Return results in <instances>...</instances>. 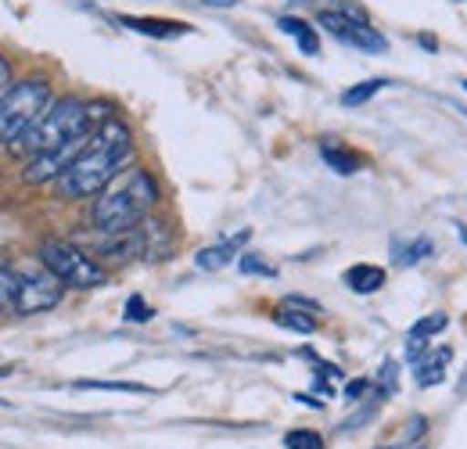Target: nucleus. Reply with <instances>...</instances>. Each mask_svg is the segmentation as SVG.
Returning <instances> with one entry per match:
<instances>
[{"label":"nucleus","mask_w":467,"mask_h":449,"mask_svg":"<svg viewBox=\"0 0 467 449\" xmlns=\"http://www.w3.org/2000/svg\"><path fill=\"white\" fill-rule=\"evenodd\" d=\"M130 155H133V133H130V126L119 122V119L101 122L90 133V141L79 151V159L55 180V194L65 198V202L98 198L119 172L126 169Z\"/></svg>","instance_id":"f257e3e1"},{"label":"nucleus","mask_w":467,"mask_h":449,"mask_svg":"<svg viewBox=\"0 0 467 449\" xmlns=\"http://www.w3.org/2000/svg\"><path fill=\"white\" fill-rule=\"evenodd\" d=\"M159 202V180L148 169L133 166L122 169L116 180L94 198L90 209V224L101 234H119V230H133L148 220V213Z\"/></svg>","instance_id":"f03ea898"},{"label":"nucleus","mask_w":467,"mask_h":449,"mask_svg":"<svg viewBox=\"0 0 467 449\" xmlns=\"http://www.w3.org/2000/svg\"><path fill=\"white\" fill-rule=\"evenodd\" d=\"M87 133H94L87 101H79V98H61V101H55L47 112L40 115V122L15 144V151H22L26 159H33V155L55 151V148L76 141V137H87Z\"/></svg>","instance_id":"7ed1b4c3"},{"label":"nucleus","mask_w":467,"mask_h":449,"mask_svg":"<svg viewBox=\"0 0 467 449\" xmlns=\"http://www.w3.org/2000/svg\"><path fill=\"white\" fill-rule=\"evenodd\" d=\"M51 105H55V98H51V87L44 79L11 83V90L0 101V148H15Z\"/></svg>","instance_id":"20e7f679"},{"label":"nucleus","mask_w":467,"mask_h":449,"mask_svg":"<svg viewBox=\"0 0 467 449\" xmlns=\"http://www.w3.org/2000/svg\"><path fill=\"white\" fill-rule=\"evenodd\" d=\"M40 263H44V270H51L65 287L87 291V287H101V284L109 281L105 266H101L98 259H90L79 245H68V241H44V245H40Z\"/></svg>","instance_id":"39448f33"},{"label":"nucleus","mask_w":467,"mask_h":449,"mask_svg":"<svg viewBox=\"0 0 467 449\" xmlns=\"http://www.w3.org/2000/svg\"><path fill=\"white\" fill-rule=\"evenodd\" d=\"M317 22H320V29H327L335 40L349 44L356 51H367V55H385V51H389V40H385V37L367 22V15L356 11L352 4H342L338 11H335V7L320 11Z\"/></svg>","instance_id":"423d86ee"},{"label":"nucleus","mask_w":467,"mask_h":449,"mask_svg":"<svg viewBox=\"0 0 467 449\" xmlns=\"http://www.w3.org/2000/svg\"><path fill=\"white\" fill-rule=\"evenodd\" d=\"M65 295V284L51 274V270H36V274H22L18 284V298H15V309L22 317L29 313H44V309H55Z\"/></svg>","instance_id":"0eeeda50"},{"label":"nucleus","mask_w":467,"mask_h":449,"mask_svg":"<svg viewBox=\"0 0 467 449\" xmlns=\"http://www.w3.org/2000/svg\"><path fill=\"white\" fill-rule=\"evenodd\" d=\"M450 360H453V349L450 345H439L431 352H424L417 363H413V378L420 389H435L446 381V371H450Z\"/></svg>","instance_id":"6e6552de"},{"label":"nucleus","mask_w":467,"mask_h":449,"mask_svg":"<svg viewBox=\"0 0 467 449\" xmlns=\"http://www.w3.org/2000/svg\"><path fill=\"white\" fill-rule=\"evenodd\" d=\"M248 237H252V230H237V234H231V237H223V241H216V245H209V248H202L198 252V270H223L227 263H231L234 256H237V248L241 245H248Z\"/></svg>","instance_id":"1a4fd4ad"},{"label":"nucleus","mask_w":467,"mask_h":449,"mask_svg":"<svg viewBox=\"0 0 467 449\" xmlns=\"http://www.w3.org/2000/svg\"><path fill=\"white\" fill-rule=\"evenodd\" d=\"M446 313H428L424 320H417L413 328H410L407 335V360L410 363H417L420 356H424V349H428V341L439 335V331H446Z\"/></svg>","instance_id":"9d476101"},{"label":"nucleus","mask_w":467,"mask_h":449,"mask_svg":"<svg viewBox=\"0 0 467 449\" xmlns=\"http://www.w3.org/2000/svg\"><path fill=\"white\" fill-rule=\"evenodd\" d=\"M277 29L281 33H288L298 40V47H302V55H320V37H317V29L306 22V18H295V15H281L277 18Z\"/></svg>","instance_id":"9b49d317"},{"label":"nucleus","mask_w":467,"mask_h":449,"mask_svg":"<svg viewBox=\"0 0 467 449\" xmlns=\"http://www.w3.org/2000/svg\"><path fill=\"white\" fill-rule=\"evenodd\" d=\"M346 287L356 291V295H374V291L385 287V270H381V266H370V263L349 266V270H346Z\"/></svg>","instance_id":"f8f14e48"},{"label":"nucleus","mask_w":467,"mask_h":449,"mask_svg":"<svg viewBox=\"0 0 467 449\" xmlns=\"http://www.w3.org/2000/svg\"><path fill=\"white\" fill-rule=\"evenodd\" d=\"M431 256V241L428 237H413V241H392V263L396 266H417L420 259Z\"/></svg>","instance_id":"ddd939ff"},{"label":"nucleus","mask_w":467,"mask_h":449,"mask_svg":"<svg viewBox=\"0 0 467 449\" xmlns=\"http://www.w3.org/2000/svg\"><path fill=\"white\" fill-rule=\"evenodd\" d=\"M320 155H324V162L335 172H356V169L363 166V159L356 151H349V148H342V144H320Z\"/></svg>","instance_id":"4468645a"},{"label":"nucleus","mask_w":467,"mask_h":449,"mask_svg":"<svg viewBox=\"0 0 467 449\" xmlns=\"http://www.w3.org/2000/svg\"><path fill=\"white\" fill-rule=\"evenodd\" d=\"M385 87H392L389 79H363V83H356V87H349L346 94H342V105L346 109H359V105H367L374 94H381Z\"/></svg>","instance_id":"2eb2a0df"},{"label":"nucleus","mask_w":467,"mask_h":449,"mask_svg":"<svg viewBox=\"0 0 467 449\" xmlns=\"http://www.w3.org/2000/svg\"><path fill=\"white\" fill-rule=\"evenodd\" d=\"M72 389H94V392H126V395H155V389H148V385H133V381H94V378L72 381Z\"/></svg>","instance_id":"dca6fc26"},{"label":"nucleus","mask_w":467,"mask_h":449,"mask_svg":"<svg viewBox=\"0 0 467 449\" xmlns=\"http://www.w3.org/2000/svg\"><path fill=\"white\" fill-rule=\"evenodd\" d=\"M18 284H22V274L11 270L7 263H0V313L15 309V298H18Z\"/></svg>","instance_id":"f3484780"},{"label":"nucleus","mask_w":467,"mask_h":449,"mask_svg":"<svg viewBox=\"0 0 467 449\" xmlns=\"http://www.w3.org/2000/svg\"><path fill=\"white\" fill-rule=\"evenodd\" d=\"M122 26L144 33V37H183L187 26H173V22H144V18H122Z\"/></svg>","instance_id":"a211bd4d"},{"label":"nucleus","mask_w":467,"mask_h":449,"mask_svg":"<svg viewBox=\"0 0 467 449\" xmlns=\"http://www.w3.org/2000/svg\"><path fill=\"white\" fill-rule=\"evenodd\" d=\"M277 324H281V328H292L298 335H313V331H317V317H309V313H302V309H288V306L277 309Z\"/></svg>","instance_id":"6ab92c4d"},{"label":"nucleus","mask_w":467,"mask_h":449,"mask_svg":"<svg viewBox=\"0 0 467 449\" xmlns=\"http://www.w3.org/2000/svg\"><path fill=\"white\" fill-rule=\"evenodd\" d=\"M285 449H324L320 432H309V428H295L285 435Z\"/></svg>","instance_id":"aec40b11"},{"label":"nucleus","mask_w":467,"mask_h":449,"mask_svg":"<svg viewBox=\"0 0 467 449\" xmlns=\"http://www.w3.org/2000/svg\"><path fill=\"white\" fill-rule=\"evenodd\" d=\"M237 266H241V274H244V277H277V270H274L270 263H263L255 252L241 256V263H237Z\"/></svg>","instance_id":"412c9836"},{"label":"nucleus","mask_w":467,"mask_h":449,"mask_svg":"<svg viewBox=\"0 0 467 449\" xmlns=\"http://www.w3.org/2000/svg\"><path fill=\"white\" fill-rule=\"evenodd\" d=\"M396 385H400V363L389 360V363L381 367V395L396 392Z\"/></svg>","instance_id":"4be33fe9"},{"label":"nucleus","mask_w":467,"mask_h":449,"mask_svg":"<svg viewBox=\"0 0 467 449\" xmlns=\"http://www.w3.org/2000/svg\"><path fill=\"white\" fill-rule=\"evenodd\" d=\"M126 320H151V309L144 306L140 295H133V298L126 302Z\"/></svg>","instance_id":"5701e85b"},{"label":"nucleus","mask_w":467,"mask_h":449,"mask_svg":"<svg viewBox=\"0 0 467 449\" xmlns=\"http://www.w3.org/2000/svg\"><path fill=\"white\" fill-rule=\"evenodd\" d=\"M285 306H288V309H302V313H309V317H320V306H317L313 298H302V295H288Z\"/></svg>","instance_id":"b1692460"},{"label":"nucleus","mask_w":467,"mask_h":449,"mask_svg":"<svg viewBox=\"0 0 467 449\" xmlns=\"http://www.w3.org/2000/svg\"><path fill=\"white\" fill-rule=\"evenodd\" d=\"M7 90H11V61L0 55V101H4Z\"/></svg>","instance_id":"393cba45"},{"label":"nucleus","mask_w":467,"mask_h":449,"mask_svg":"<svg viewBox=\"0 0 467 449\" xmlns=\"http://www.w3.org/2000/svg\"><path fill=\"white\" fill-rule=\"evenodd\" d=\"M363 392H367V381H352L349 389H346V395H349V399H359Z\"/></svg>","instance_id":"a878e982"},{"label":"nucleus","mask_w":467,"mask_h":449,"mask_svg":"<svg viewBox=\"0 0 467 449\" xmlns=\"http://www.w3.org/2000/svg\"><path fill=\"white\" fill-rule=\"evenodd\" d=\"M205 4H213V7H231L234 0H205Z\"/></svg>","instance_id":"bb28decb"},{"label":"nucleus","mask_w":467,"mask_h":449,"mask_svg":"<svg viewBox=\"0 0 467 449\" xmlns=\"http://www.w3.org/2000/svg\"><path fill=\"white\" fill-rule=\"evenodd\" d=\"M457 234H461V241L467 245V224H457Z\"/></svg>","instance_id":"cd10ccee"},{"label":"nucleus","mask_w":467,"mask_h":449,"mask_svg":"<svg viewBox=\"0 0 467 449\" xmlns=\"http://www.w3.org/2000/svg\"><path fill=\"white\" fill-rule=\"evenodd\" d=\"M378 449H396V446H378Z\"/></svg>","instance_id":"c85d7f7f"},{"label":"nucleus","mask_w":467,"mask_h":449,"mask_svg":"<svg viewBox=\"0 0 467 449\" xmlns=\"http://www.w3.org/2000/svg\"><path fill=\"white\" fill-rule=\"evenodd\" d=\"M464 90H467V79H464Z\"/></svg>","instance_id":"c756f323"}]
</instances>
